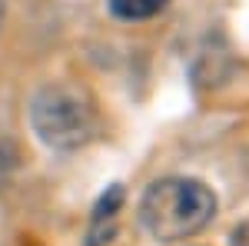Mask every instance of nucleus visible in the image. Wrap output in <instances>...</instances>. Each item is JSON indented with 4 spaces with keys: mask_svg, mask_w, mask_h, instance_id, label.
Instances as JSON below:
<instances>
[{
    "mask_svg": "<svg viewBox=\"0 0 249 246\" xmlns=\"http://www.w3.org/2000/svg\"><path fill=\"white\" fill-rule=\"evenodd\" d=\"M93 96L77 83H43L30 100V127L53 150H77L96 136Z\"/></svg>",
    "mask_w": 249,
    "mask_h": 246,
    "instance_id": "nucleus-2",
    "label": "nucleus"
},
{
    "mask_svg": "<svg viewBox=\"0 0 249 246\" xmlns=\"http://www.w3.org/2000/svg\"><path fill=\"white\" fill-rule=\"evenodd\" d=\"M216 216V196L203 180L163 176L146 187L140 200L143 229L156 243H179L206 229Z\"/></svg>",
    "mask_w": 249,
    "mask_h": 246,
    "instance_id": "nucleus-1",
    "label": "nucleus"
},
{
    "mask_svg": "<svg viewBox=\"0 0 249 246\" xmlns=\"http://www.w3.org/2000/svg\"><path fill=\"white\" fill-rule=\"evenodd\" d=\"M14 163H17V150H14V143H10L7 136H0V183L10 176Z\"/></svg>",
    "mask_w": 249,
    "mask_h": 246,
    "instance_id": "nucleus-5",
    "label": "nucleus"
},
{
    "mask_svg": "<svg viewBox=\"0 0 249 246\" xmlns=\"http://www.w3.org/2000/svg\"><path fill=\"white\" fill-rule=\"evenodd\" d=\"M0 23H3V0H0Z\"/></svg>",
    "mask_w": 249,
    "mask_h": 246,
    "instance_id": "nucleus-6",
    "label": "nucleus"
},
{
    "mask_svg": "<svg viewBox=\"0 0 249 246\" xmlns=\"http://www.w3.org/2000/svg\"><path fill=\"white\" fill-rule=\"evenodd\" d=\"M120 203H123V189L120 187H110L103 196H100V203L93 209V220H90V233H87V246H107L110 243V236H113L116 229V213H120Z\"/></svg>",
    "mask_w": 249,
    "mask_h": 246,
    "instance_id": "nucleus-3",
    "label": "nucleus"
},
{
    "mask_svg": "<svg viewBox=\"0 0 249 246\" xmlns=\"http://www.w3.org/2000/svg\"><path fill=\"white\" fill-rule=\"evenodd\" d=\"M170 7V0H110V10L120 20H150L163 14Z\"/></svg>",
    "mask_w": 249,
    "mask_h": 246,
    "instance_id": "nucleus-4",
    "label": "nucleus"
}]
</instances>
